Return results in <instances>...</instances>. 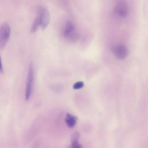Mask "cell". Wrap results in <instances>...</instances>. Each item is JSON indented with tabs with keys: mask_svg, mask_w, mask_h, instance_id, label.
I'll list each match as a JSON object with an SVG mask.
<instances>
[{
	"mask_svg": "<svg viewBox=\"0 0 148 148\" xmlns=\"http://www.w3.org/2000/svg\"><path fill=\"white\" fill-rule=\"evenodd\" d=\"M77 118L69 113L66 114L65 120L67 125L69 127L72 128L75 125Z\"/></svg>",
	"mask_w": 148,
	"mask_h": 148,
	"instance_id": "8",
	"label": "cell"
},
{
	"mask_svg": "<svg viewBox=\"0 0 148 148\" xmlns=\"http://www.w3.org/2000/svg\"><path fill=\"white\" fill-rule=\"evenodd\" d=\"M34 79L33 65L32 63L29 65L27 79L25 91V99L28 100L30 96L32 88V85Z\"/></svg>",
	"mask_w": 148,
	"mask_h": 148,
	"instance_id": "2",
	"label": "cell"
},
{
	"mask_svg": "<svg viewBox=\"0 0 148 148\" xmlns=\"http://www.w3.org/2000/svg\"><path fill=\"white\" fill-rule=\"evenodd\" d=\"M11 32L9 24L5 22L0 27V48H3L7 42Z\"/></svg>",
	"mask_w": 148,
	"mask_h": 148,
	"instance_id": "1",
	"label": "cell"
},
{
	"mask_svg": "<svg viewBox=\"0 0 148 148\" xmlns=\"http://www.w3.org/2000/svg\"><path fill=\"white\" fill-rule=\"evenodd\" d=\"M112 51L115 57L119 60L125 59L129 53L127 47L121 45H117L113 47L112 49Z\"/></svg>",
	"mask_w": 148,
	"mask_h": 148,
	"instance_id": "3",
	"label": "cell"
},
{
	"mask_svg": "<svg viewBox=\"0 0 148 148\" xmlns=\"http://www.w3.org/2000/svg\"><path fill=\"white\" fill-rule=\"evenodd\" d=\"M43 8L41 7H38L37 9V15L34 19L31 28V32L34 33L36 32L40 25L41 16Z\"/></svg>",
	"mask_w": 148,
	"mask_h": 148,
	"instance_id": "5",
	"label": "cell"
},
{
	"mask_svg": "<svg viewBox=\"0 0 148 148\" xmlns=\"http://www.w3.org/2000/svg\"><path fill=\"white\" fill-rule=\"evenodd\" d=\"M80 136V134L79 132L77 131H75L73 133L71 136V142L79 140Z\"/></svg>",
	"mask_w": 148,
	"mask_h": 148,
	"instance_id": "9",
	"label": "cell"
},
{
	"mask_svg": "<svg viewBox=\"0 0 148 148\" xmlns=\"http://www.w3.org/2000/svg\"><path fill=\"white\" fill-rule=\"evenodd\" d=\"M114 11L116 13L120 16L123 17L126 16L129 11L127 2L123 0L118 1L115 5Z\"/></svg>",
	"mask_w": 148,
	"mask_h": 148,
	"instance_id": "4",
	"label": "cell"
},
{
	"mask_svg": "<svg viewBox=\"0 0 148 148\" xmlns=\"http://www.w3.org/2000/svg\"><path fill=\"white\" fill-rule=\"evenodd\" d=\"M71 148H83L82 146L79 144L73 147H72L71 146L70 147Z\"/></svg>",
	"mask_w": 148,
	"mask_h": 148,
	"instance_id": "12",
	"label": "cell"
},
{
	"mask_svg": "<svg viewBox=\"0 0 148 148\" xmlns=\"http://www.w3.org/2000/svg\"><path fill=\"white\" fill-rule=\"evenodd\" d=\"M74 25L73 23L70 21H68L66 23L64 29V34L66 37H70L74 33Z\"/></svg>",
	"mask_w": 148,
	"mask_h": 148,
	"instance_id": "7",
	"label": "cell"
},
{
	"mask_svg": "<svg viewBox=\"0 0 148 148\" xmlns=\"http://www.w3.org/2000/svg\"><path fill=\"white\" fill-rule=\"evenodd\" d=\"M0 72L2 73L3 72V69L2 65L1 59L0 56Z\"/></svg>",
	"mask_w": 148,
	"mask_h": 148,
	"instance_id": "11",
	"label": "cell"
},
{
	"mask_svg": "<svg viewBox=\"0 0 148 148\" xmlns=\"http://www.w3.org/2000/svg\"><path fill=\"white\" fill-rule=\"evenodd\" d=\"M84 86V83L82 81L78 82L75 83L73 86V88L78 89L82 88Z\"/></svg>",
	"mask_w": 148,
	"mask_h": 148,
	"instance_id": "10",
	"label": "cell"
},
{
	"mask_svg": "<svg viewBox=\"0 0 148 148\" xmlns=\"http://www.w3.org/2000/svg\"><path fill=\"white\" fill-rule=\"evenodd\" d=\"M50 19V14L49 10L46 8H43L42 13L40 25L42 30H44L47 27Z\"/></svg>",
	"mask_w": 148,
	"mask_h": 148,
	"instance_id": "6",
	"label": "cell"
}]
</instances>
